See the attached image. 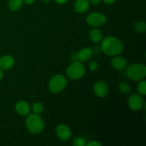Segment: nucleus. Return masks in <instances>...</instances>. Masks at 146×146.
I'll list each match as a JSON object with an SVG mask.
<instances>
[{
    "instance_id": "nucleus-1",
    "label": "nucleus",
    "mask_w": 146,
    "mask_h": 146,
    "mask_svg": "<svg viewBox=\"0 0 146 146\" xmlns=\"http://www.w3.org/2000/svg\"><path fill=\"white\" fill-rule=\"evenodd\" d=\"M101 48L103 52L109 56H115L121 54L123 50L122 41L113 36H108L101 40Z\"/></svg>"
},
{
    "instance_id": "nucleus-2",
    "label": "nucleus",
    "mask_w": 146,
    "mask_h": 146,
    "mask_svg": "<svg viewBox=\"0 0 146 146\" xmlns=\"http://www.w3.org/2000/svg\"><path fill=\"white\" fill-rule=\"evenodd\" d=\"M26 127L29 132L34 135L39 134L44 131V121L39 115L36 113L30 114L25 121Z\"/></svg>"
},
{
    "instance_id": "nucleus-3",
    "label": "nucleus",
    "mask_w": 146,
    "mask_h": 146,
    "mask_svg": "<svg viewBox=\"0 0 146 146\" xmlns=\"http://www.w3.org/2000/svg\"><path fill=\"white\" fill-rule=\"evenodd\" d=\"M126 75L133 81H140L146 76V67L144 64L134 63L126 66Z\"/></svg>"
},
{
    "instance_id": "nucleus-4",
    "label": "nucleus",
    "mask_w": 146,
    "mask_h": 146,
    "mask_svg": "<svg viewBox=\"0 0 146 146\" xmlns=\"http://www.w3.org/2000/svg\"><path fill=\"white\" fill-rule=\"evenodd\" d=\"M67 85V79L62 74H56L50 79L48 82V89L51 93L58 94L62 91Z\"/></svg>"
},
{
    "instance_id": "nucleus-5",
    "label": "nucleus",
    "mask_w": 146,
    "mask_h": 146,
    "mask_svg": "<svg viewBox=\"0 0 146 146\" xmlns=\"http://www.w3.org/2000/svg\"><path fill=\"white\" fill-rule=\"evenodd\" d=\"M86 74V68L80 61H74L66 69V75L72 80L81 79Z\"/></svg>"
},
{
    "instance_id": "nucleus-6",
    "label": "nucleus",
    "mask_w": 146,
    "mask_h": 146,
    "mask_svg": "<svg viewBox=\"0 0 146 146\" xmlns=\"http://www.w3.org/2000/svg\"><path fill=\"white\" fill-rule=\"evenodd\" d=\"M106 22V17L103 13L92 12L86 17V23L91 27L96 28L101 27Z\"/></svg>"
},
{
    "instance_id": "nucleus-7",
    "label": "nucleus",
    "mask_w": 146,
    "mask_h": 146,
    "mask_svg": "<svg viewBox=\"0 0 146 146\" xmlns=\"http://www.w3.org/2000/svg\"><path fill=\"white\" fill-rule=\"evenodd\" d=\"M144 101L140 94H133L128 98V106L133 111H139L143 107Z\"/></svg>"
},
{
    "instance_id": "nucleus-8",
    "label": "nucleus",
    "mask_w": 146,
    "mask_h": 146,
    "mask_svg": "<svg viewBox=\"0 0 146 146\" xmlns=\"http://www.w3.org/2000/svg\"><path fill=\"white\" fill-rule=\"evenodd\" d=\"M56 134L58 139L61 141H68L71 137V131L69 127L66 124H60L56 127Z\"/></svg>"
},
{
    "instance_id": "nucleus-9",
    "label": "nucleus",
    "mask_w": 146,
    "mask_h": 146,
    "mask_svg": "<svg viewBox=\"0 0 146 146\" xmlns=\"http://www.w3.org/2000/svg\"><path fill=\"white\" fill-rule=\"evenodd\" d=\"M94 92L100 98L106 96L108 93V86L105 81H98L94 85Z\"/></svg>"
},
{
    "instance_id": "nucleus-10",
    "label": "nucleus",
    "mask_w": 146,
    "mask_h": 146,
    "mask_svg": "<svg viewBox=\"0 0 146 146\" xmlns=\"http://www.w3.org/2000/svg\"><path fill=\"white\" fill-rule=\"evenodd\" d=\"M111 65H112L113 68L115 69L122 71L126 68V66H128V63L124 57L117 55L111 59Z\"/></svg>"
},
{
    "instance_id": "nucleus-11",
    "label": "nucleus",
    "mask_w": 146,
    "mask_h": 146,
    "mask_svg": "<svg viewBox=\"0 0 146 146\" xmlns=\"http://www.w3.org/2000/svg\"><path fill=\"white\" fill-rule=\"evenodd\" d=\"M14 65V59L9 55L3 56L0 58V69L1 71H8Z\"/></svg>"
},
{
    "instance_id": "nucleus-12",
    "label": "nucleus",
    "mask_w": 146,
    "mask_h": 146,
    "mask_svg": "<svg viewBox=\"0 0 146 146\" xmlns=\"http://www.w3.org/2000/svg\"><path fill=\"white\" fill-rule=\"evenodd\" d=\"M16 112L21 115H29L31 110L29 104L24 101H20L16 104L15 105Z\"/></svg>"
},
{
    "instance_id": "nucleus-13",
    "label": "nucleus",
    "mask_w": 146,
    "mask_h": 146,
    "mask_svg": "<svg viewBox=\"0 0 146 146\" xmlns=\"http://www.w3.org/2000/svg\"><path fill=\"white\" fill-rule=\"evenodd\" d=\"M93 55H94V52L91 48H88V47H84L78 51V54H77V58L80 61L85 62V61H89L92 58Z\"/></svg>"
},
{
    "instance_id": "nucleus-14",
    "label": "nucleus",
    "mask_w": 146,
    "mask_h": 146,
    "mask_svg": "<svg viewBox=\"0 0 146 146\" xmlns=\"http://www.w3.org/2000/svg\"><path fill=\"white\" fill-rule=\"evenodd\" d=\"M89 6L88 0H76L74 3V9L78 14H84L88 11Z\"/></svg>"
},
{
    "instance_id": "nucleus-15",
    "label": "nucleus",
    "mask_w": 146,
    "mask_h": 146,
    "mask_svg": "<svg viewBox=\"0 0 146 146\" xmlns=\"http://www.w3.org/2000/svg\"><path fill=\"white\" fill-rule=\"evenodd\" d=\"M89 36L91 41L94 43H99L101 42V40L103 39V34L101 30L98 29L94 28L90 31Z\"/></svg>"
},
{
    "instance_id": "nucleus-16",
    "label": "nucleus",
    "mask_w": 146,
    "mask_h": 146,
    "mask_svg": "<svg viewBox=\"0 0 146 146\" xmlns=\"http://www.w3.org/2000/svg\"><path fill=\"white\" fill-rule=\"evenodd\" d=\"M23 0H9V8L11 11H18L23 5Z\"/></svg>"
},
{
    "instance_id": "nucleus-17",
    "label": "nucleus",
    "mask_w": 146,
    "mask_h": 146,
    "mask_svg": "<svg viewBox=\"0 0 146 146\" xmlns=\"http://www.w3.org/2000/svg\"><path fill=\"white\" fill-rule=\"evenodd\" d=\"M44 106L41 103L36 102L33 104L32 111L33 112H34V113L40 115V114H41L43 112H44Z\"/></svg>"
},
{
    "instance_id": "nucleus-18",
    "label": "nucleus",
    "mask_w": 146,
    "mask_h": 146,
    "mask_svg": "<svg viewBox=\"0 0 146 146\" xmlns=\"http://www.w3.org/2000/svg\"><path fill=\"white\" fill-rule=\"evenodd\" d=\"M134 29L138 33H144L146 31V24L145 21H138L134 25Z\"/></svg>"
},
{
    "instance_id": "nucleus-19",
    "label": "nucleus",
    "mask_w": 146,
    "mask_h": 146,
    "mask_svg": "<svg viewBox=\"0 0 146 146\" xmlns=\"http://www.w3.org/2000/svg\"><path fill=\"white\" fill-rule=\"evenodd\" d=\"M118 90L120 91V92L124 94H128L131 91V86L127 83L125 82L120 83L119 85H118Z\"/></svg>"
},
{
    "instance_id": "nucleus-20",
    "label": "nucleus",
    "mask_w": 146,
    "mask_h": 146,
    "mask_svg": "<svg viewBox=\"0 0 146 146\" xmlns=\"http://www.w3.org/2000/svg\"><path fill=\"white\" fill-rule=\"evenodd\" d=\"M138 93L141 96H145L146 94V81H140V83L138 84L137 86Z\"/></svg>"
},
{
    "instance_id": "nucleus-21",
    "label": "nucleus",
    "mask_w": 146,
    "mask_h": 146,
    "mask_svg": "<svg viewBox=\"0 0 146 146\" xmlns=\"http://www.w3.org/2000/svg\"><path fill=\"white\" fill-rule=\"evenodd\" d=\"M86 144V140L82 137H76L73 140V145L74 146H85Z\"/></svg>"
},
{
    "instance_id": "nucleus-22",
    "label": "nucleus",
    "mask_w": 146,
    "mask_h": 146,
    "mask_svg": "<svg viewBox=\"0 0 146 146\" xmlns=\"http://www.w3.org/2000/svg\"><path fill=\"white\" fill-rule=\"evenodd\" d=\"M89 67H90V70H91V71H96L97 69H98V63H97L96 61H91V62H90Z\"/></svg>"
},
{
    "instance_id": "nucleus-23",
    "label": "nucleus",
    "mask_w": 146,
    "mask_h": 146,
    "mask_svg": "<svg viewBox=\"0 0 146 146\" xmlns=\"http://www.w3.org/2000/svg\"><path fill=\"white\" fill-rule=\"evenodd\" d=\"M86 145L87 146H101L102 144L101 143L98 142V141H90L89 143L86 144Z\"/></svg>"
},
{
    "instance_id": "nucleus-24",
    "label": "nucleus",
    "mask_w": 146,
    "mask_h": 146,
    "mask_svg": "<svg viewBox=\"0 0 146 146\" xmlns=\"http://www.w3.org/2000/svg\"><path fill=\"white\" fill-rule=\"evenodd\" d=\"M103 1H104V2L105 3V4H108V5H111V4H114L117 0H103Z\"/></svg>"
},
{
    "instance_id": "nucleus-25",
    "label": "nucleus",
    "mask_w": 146,
    "mask_h": 146,
    "mask_svg": "<svg viewBox=\"0 0 146 146\" xmlns=\"http://www.w3.org/2000/svg\"><path fill=\"white\" fill-rule=\"evenodd\" d=\"M54 2L57 3V4H66V3L68 1V0H53Z\"/></svg>"
},
{
    "instance_id": "nucleus-26",
    "label": "nucleus",
    "mask_w": 146,
    "mask_h": 146,
    "mask_svg": "<svg viewBox=\"0 0 146 146\" xmlns=\"http://www.w3.org/2000/svg\"><path fill=\"white\" fill-rule=\"evenodd\" d=\"M88 1H89V3L94 4V5H97L101 2V0H88Z\"/></svg>"
},
{
    "instance_id": "nucleus-27",
    "label": "nucleus",
    "mask_w": 146,
    "mask_h": 146,
    "mask_svg": "<svg viewBox=\"0 0 146 146\" xmlns=\"http://www.w3.org/2000/svg\"><path fill=\"white\" fill-rule=\"evenodd\" d=\"M23 1H24V2H25L27 4L30 5V4H34V1H35V0H23Z\"/></svg>"
},
{
    "instance_id": "nucleus-28",
    "label": "nucleus",
    "mask_w": 146,
    "mask_h": 146,
    "mask_svg": "<svg viewBox=\"0 0 146 146\" xmlns=\"http://www.w3.org/2000/svg\"><path fill=\"white\" fill-rule=\"evenodd\" d=\"M2 78H3V72L0 69V81H1V80L2 79Z\"/></svg>"
},
{
    "instance_id": "nucleus-29",
    "label": "nucleus",
    "mask_w": 146,
    "mask_h": 146,
    "mask_svg": "<svg viewBox=\"0 0 146 146\" xmlns=\"http://www.w3.org/2000/svg\"><path fill=\"white\" fill-rule=\"evenodd\" d=\"M43 1H44V2H45V3H48L49 0H43Z\"/></svg>"
}]
</instances>
